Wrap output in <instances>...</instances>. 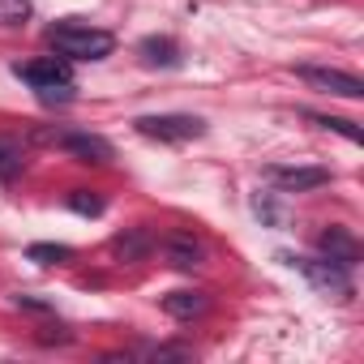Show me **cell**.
Returning a JSON list of instances; mask_svg holds the SVG:
<instances>
[{
  "mask_svg": "<svg viewBox=\"0 0 364 364\" xmlns=\"http://www.w3.org/2000/svg\"><path fill=\"white\" fill-rule=\"evenodd\" d=\"M48 43L65 60H103L116 48V39L107 31L86 26V22H56V26H48Z\"/></svg>",
  "mask_w": 364,
  "mask_h": 364,
  "instance_id": "1",
  "label": "cell"
},
{
  "mask_svg": "<svg viewBox=\"0 0 364 364\" xmlns=\"http://www.w3.org/2000/svg\"><path fill=\"white\" fill-rule=\"evenodd\" d=\"M14 73L39 90L43 103H69L73 99V69L65 56H39V60H26V65H14Z\"/></svg>",
  "mask_w": 364,
  "mask_h": 364,
  "instance_id": "2",
  "label": "cell"
},
{
  "mask_svg": "<svg viewBox=\"0 0 364 364\" xmlns=\"http://www.w3.org/2000/svg\"><path fill=\"white\" fill-rule=\"evenodd\" d=\"M287 266H296L313 287L321 291H338V296H351V266H338L330 257H283Z\"/></svg>",
  "mask_w": 364,
  "mask_h": 364,
  "instance_id": "3",
  "label": "cell"
},
{
  "mask_svg": "<svg viewBox=\"0 0 364 364\" xmlns=\"http://www.w3.org/2000/svg\"><path fill=\"white\" fill-rule=\"evenodd\" d=\"M133 129L141 137H154V141H189V137L206 133V124L198 116H137Z\"/></svg>",
  "mask_w": 364,
  "mask_h": 364,
  "instance_id": "4",
  "label": "cell"
},
{
  "mask_svg": "<svg viewBox=\"0 0 364 364\" xmlns=\"http://www.w3.org/2000/svg\"><path fill=\"white\" fill-rule=\"evenodd\" d=\"M313 90H321V95H338V99H364V82L355 77V73H343V69H313V65H304V69H296Z\"/></svg>",
  "mask_w": 364,
  "mask_h": 364,
  "instance_id": "5",
  "label": "cell"
},
{
  "mask_svg": "<svg viewBox=\"0 0 364 364\" xmlns=\"http://www.w3.org/2000/svg\"><path fill=\"white\" fill-rule=\"evenodd\" d=\"M266 176L283 193H309V189L330 185V167H283V163H274V167H266Z\"/></svg>",
  "mask_w": 364,
  "mask_h": 364,
  "instance_id": "6",
  "label": "cell"
},
{
  "mask_svg": "<svg viewBox=\"0 0 364 364\" xmlns=\"http://www.w3.org/2000/svg\"><path fill=\"white\" fill-rule=\"evenodd\" d=\"M60 150L73 154L77 163H112V159H116L112 141L99 137V133H65V137H60Z\"/></svg>",
  "mask_w": 364,
  "mask_h": 364,
  "instance_id": "7",
  "label": "cell"
},
{
  "mask_svg": "<svg viewBox=\"0 0 364 364\" xmlns=\"http://www.w3.org/2000/svg\"><path fill=\"white\" fill-rule=\"evenodd\" d=\"M163 253H167V262H171L176 270H198V266L206 262V249H202V240H198L193 232H171V236L163 240Z\"/></svg>",
  "mask_w": 364,
  "mask_h": 364,
  "instance_id": "8",
  "label": "cell"
},
{
  "mask_svg": "<svg viewBox=\"0 0 364 364\" xmlns=\"http://www.w3.org/2000/svg\"><path fill=\"white\" fill-rule=\"evenodd\" d=\"M317 245H321V253H326L330 262H338V266H355V262H360V245H355V236H351L347 228H326V232L317 236Z\"/></svg>",
  "mask_w": 364,
  "mask_h": 364,
  "instance_id": "9",
  "label": "cell"
},
{
  "mask_svg": "<svg viewBox=\"0 0 364 364\" xmlns=\"http://www.w3.org/2000/svg\"><path fill=\"white\" fill-rule=\"evenodd\" d=\"M137 56H141V65H150V69H176V65H180V43L167 39V35H150V39H141Z\"/></svg>",
  "mask_w": 364,
  "mask_h": 364,
  "instance_id": "10",
  "label": "cell"
},
{
  "mask_svg": "<svg viewBox=\"0 0 364 364\" xmlns=\"http://www.w3.org/2000/svg\"><path fill=\"white\" fill-rule=\"evenodd\" d=\"M150 249H154V236H150L146 228H129V232H120V236L112 240V253L124 257V262H141Z\"/></svg>",
  "mask_w": 364,
  "mask_h": 364,
  "instance_id": "11",
  "label": "cell"
},
{
  "mask_svg": "<svg viewBox=\"0 0 364 364\" xmlns=\"http://www.w3.org/2000/svg\"><path fill=\"white\" fill-rule=\"evenodd\" d=\"M163 309L180 321H189V317L206 313V296L202 291H171V296H163Z\"/></svg>",
  "mask_w": 364,
  "mask_h": 364,
  "instance_id": "12",
  "label": "cell"
},
{
  "mask_svg": "<svg viewBox=\"0 0 364 364\" xmlns=\"http://www.w3.org/2000/svg\"><path fill=\"white\" fill-rule=\"evenodd\" d=\"M22 171V146L18 141H0V180H14Z\"/></svg>",
  "mask_w": 364,
  "mask_h": 364,
  "instance_id": "13",
  "label": "cell"
},
{
  "mask_svg": "<svg viewBox=\"0 0 364 364\" xmlns=\"http://www.w3.org/2000/svg\"><path fill=\"white\" fill-rule=\"evenodd\" d=\"M69 210H77V215H103V198L95 189H73L69 193Z\"/></svg>",
  "mask_w": 364,
  "mask_h": 364,
  "instance_id": "14",
  "label": "cell"
},
{
  "mask_svg": "<svg viewBox=\"0 0 364 364\" xmlns=\"http://www.w3.org/2000/svg\"><path fill=\"white\" fill-rule=\"evenodd\" d=\"M26 253H31V262H43V266H56V262H69L73 257L69 245H31Z\"/></svg>",
  "mask_w": 364,
  "mask_h": 364,
  "instance_id": "15",
  "label": "cell"
},
{
  "mask_svg": "<svg viewBox=\"0 0 364 364\" xmlns=\"http://www.w3.org/2000/svg\"><path fill=\"white\" fill-rule=\"evenodd\" d=\"M309 120H313V124H321V129H334V133H343L347 141H360V137H364V133H360V124H351V120H338V116H313V112H309Z\"/></svg>",
  "mask_w": 364,
  "mask_h": 364,
  "instance_id": "16",
  "label": "cell"
},
{
  "mask_svg": "<svg viewBox=\"0 0 364 364\" xmlns=\"http://www.w3.org/2000/svg\"><path fill=\"white\" fill-rule=\"evenodd\" d=\"M22 18H31L26 0H0V22H5V26H18Z\"/></svg>",
  "mask_w": 364,
  "mask_h": 364,
  "instance_id": "17",
  "label": "cell"
}]
</instances>
